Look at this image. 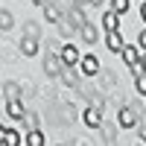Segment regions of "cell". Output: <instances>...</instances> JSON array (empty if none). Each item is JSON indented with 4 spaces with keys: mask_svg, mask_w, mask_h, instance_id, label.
Here are the masks:
<instances>
[{
    "mask_svg": "<svg viewBox=\"0 0 146 146\" xmlns=\"http://www.w3.org/2000/svg\"><path fill=\"white\" fill-rule=\"evenodd\" d=\"M44 70L50 73V76H62V70H64V58L56 56V53H50V56L44 58Z\"/></svg>",
    "mask_w": 146,
    "mask_h": 146,
    "instance_id": "cell-1",
    "label": "cell"
},
{
    "mask_svg": "<svg viewBox=\"0 0 146 146\" xmlns=\"http://www.w3.org/2000/svg\"><path fill=\"white\" fill-rule=\"evenodd\" d=\"M76 64H64V70H62V79L70 85V88H76L79 91V76H76V70H73Z\"/></svg>",
    "mask_w": 146,
    "mask_h": 146,
    "instance_id": "cell-2",
    "label": "cell"
},
{
    "mask_svg": "<svg viewBox=\"0 0 146 146\" xmlns=\"http://www.w3.org/2000/svg\"><path fill=\"white\" fill-rule=\"evenodd\" d=\"M135 123H137L135 108H123V111H120V126H123V129H131Z\"/></svg>",
    "mask_w": 146,
    "mask_h": 146,
    "instance_id": "cell-3",
    "label": "cell"
},
{
    "mask_svg": "<svg viewBox=\"0 0 146 146\" xmlns=\"http://www.w3.org/2000/svg\"><path fill=\"white\" fill-rule=\"evenodd\" d=\"M96 70H100V62H96L94 56H85L82 58V73L85 76H96Z\"/></svg>",
    "mask_w": 146,
    "mask_h": 146,
    "instance_id": "cell-4",
    "label": "cell"
},
{
    "mask_svg": "<svg viewBox=\"0 0 146 146\" xmlns=\"http://www.w3.org/2000/svg\"><path fill=\"white\" fill-rule=\"evenodd\" d=\"M117 15H120V12H114V9H111V12H105L102 27H105L108 32H117V27H120V18H117Z\"/></svg>",
    "mask_w": 146,
    "mask_h": 146,
    "instance_id": "cell-5",
    "label": "cell"
},
{
    "mask_svg": "<svg viewBox=\"0 0 146 146\" xmlns=\"http://www.w3.org/2000/svg\"><path fill=\"white\" fill-rule=\"evenodd\" d=\"M76 29H79V27L73 23V18H70V15H62V21H58V32H62V35H73Z\"/></svg>",
    "mask_w": 146,
    "mask_h": 146,
    "instance_id": "cell-6",
    "label": "cell"
},
{
    "mask_svg": "<svg viewBox=\"0 0 146 146\" xmlns=\"http://www.w3.org/2000/svg\"><path fill=\"white\" fill-rule=\"evenodd\" d=\"M105 44H108V50H111V53H123V38H120V35L117 32H108V38H105Z\"/></svg>",
    "mask_w": 146,
    "mask_h": 146,
    "instance_id": "cell-7",
    "label": "cell"
},
{
    "mask_svg": "<svg viewBox=\"0 0 146 146\" xmlns=\"http://www.w3.org/2000/svg\"><path fill=\"white\" fill-rule=\"evenodd\" d=\"M62 58H64V64H79V50L73 44H67L64 50H62Z\"/></svg>",
    "mask_w": 146,
    "mask_h": 146,
    "instance_id": "cell-8",
    "label": "cell"
},
{
    "mask_svg": "<svg viewBox=\"0 0 146 146\" xmlns=\"http://www.w3.org/2000/svg\"><path fill=\"white\" fill-rule=\"evenodd\" d=\"M21 143H23V146H41L44 137H41V131H38V129H29V135H27V137H21Z\"/></svg>",
    "mask_w": 146,
    "mask_h": 146,
    "instance_id": "cell-9",
    "label": "cell"
},
{
    "mask_svg": "<svg viewBox=\"0 0 146 146\" xmlns=\"http://www.w3.org/2000/svg\"><path fill=\"white\" fill-rule=\"evenodd\" d=\"M79 32H82V41H85V44H96V38H100V32H96L91 23H85Z\"/></svg>",
    "mask_w": 146,
    "mask_h": 146,
    "instance_id": "cell-10",
    "label": "cell"
},
{
    "mask_svg": "<svg viewBox=\"0 0 146 146\" xmlns=\"http://www.w3.org/2000/svg\"><path fill=\"white\" fill-rule=\"evenodd\" d=\"M6 111H9V117H15V120L27 117V114H23V105H21L18 100H9V102H6Z\"/></svg>",
    "mask_w": 146,
    "mask_h": 146,
    "instance_id": "cell-11",
    "label": "cell"
},
{
    "mask_svg": "<svg viewBox=\"0 0 146 146\" xmlns=\"http://www.w3.org/2000/svg\"><path fill=\"white\" fill-rule=\"evenodd\" d=\"M85 123H88L91 129H96L102 123V117H100V108H88V111H85Z\"/></svg>",
    "mask_w": 146,
    "mask_h": 146,
    "instance_id": "cell-12",
    "label": "cell"
},
{
    "mask_svg": "<svg viewBox=\"0 0 146 146\" xmlns=\"http://www.w3.org/2000/svg\"><path fill=\"white\" fill-rule=\"evenodd\" d=\"M21 53H23V56H35V53H38L35 38H23V41H21Z\"/></svg>",
    "mask_w": 146,
    "mask_h": 146,
    "instance_id": "cell-13",
    "label": "cell"
},
{
    "mask_svg": "<svg viewBox=\"0 0 146 146\" xmlns=\"http://www.w3.org/2000/svg\"><path fill=\"white\" fill-rule=\"evenodd\" d=\"M0 143H3V146H15V143H21V137L15 135V131L3 129V131H0Z\"/></svg>",
    "mask_w": 146,
    "mask_h": 146,
    "instance_id": "cell-14",
    "label": "cell"
},
{
    "mask_svg": "<svg viewBox=\"0 0 146 146\" xmlns=\"http://www.w3.org/2000/svg\"><path fill=\"white\" fill-rule=\"evenodd\" d=\"M123 58H126V64H137V62H140L135 47H123Z\"/></svg>",
    "mask_w": 146,
    "mask_h": 146,
    "instance_id": "cell-15",
    "label": "cell"
},
{
    "mask_svg": "<svg viewBox=\"0 0 146 146\" xmlns=\"http://www.w3.org/2000/svg\"><path fill=\"white\" fill-rule=\"evenodd\" d=\"M3 94H6V102H9V100H18V94H21V91H18V85H15V82H6V85H3Z\"/></svg>",
    "mask_w": 146,
    "mask_h": 146,
    "instance_id": "cell-16",
    "label": "cell"
},
{
    "mask_svg": "<svg viewBox=\"0 0 146 146\" xmlns=\"http://www.w3.org/2000/svg\"><path fill=\"white\" fill-rule=\"evenodd\" d=\"M44 18L53 21V23H58V21H62V12H58L56 6H44Z\"/></svg>",
    "mask_w": 146,
    "mask_h": 146,
    "instance_id": "cell-17",
    "label": "cell"
},
{
    "mask_svg": "<svg viewBox=\"0 0 146 146\" xmlns=\"http://www.w3.org/2000/svg\"><path fill=\"white\" fill-rule=\"evenodd\" d=\"M23 35H27V38H35V41H38V38H41L38 23H27V27H23Z\"/></svg>",
    "mask_w": 146,
    "mask_h": 146,
    "instance_id": "cell-18",
    "label": "cell"
},
{
    "mask_svg": "<svg viewBox=\"0 0 146 146\" xmlns=\"http://www.w3.org/2000/svg\"><path fill=\"white\" fill-rule=\"evenodd\" d=\"M70 18H73V23H76L79 29L85 27V23H88V21H85V15H82V6H79V9H73V12H70Z\"/></svg>",
    "mask_w": 146,
    "mask_h": 146,
    "instance_id": "cell-19",
    "label": "cell"
},
{
    "mask_svg": "<svg viewBox=\"0 0 146 146\" xmlns=\"http://www.w3.org/2000/svg\"><path fill=\"white\" fill-rule=\"evenodd\" d=\"M0 29H3V32L12 29V15H9V12H0Z\"/></svg>",
    "mask_w": 146,
    "mask_h": 146,
    "instance_id": "cell-20",
    "label": "cell"
},
{
    "mask_svg": "<svg viewBox=\"0 0 146 146\" xmlns=\"http://www.w3.org/2000/svg\"><path fill=\"white\" fill-rule=\"evenodd\" d=\"M135 88H137V94H143V96H146V73H140V76L135 79Z\"/></svg>",
    "mask_w": 146,
    "mask_h": 146,
    "instance_id": "cell-21",
    "label": "cell"
},
{
    "mask_svg": "<svg viewBox=\"0 0 146 146\" xmlns=\"http://www.w3.org/2000/svg\"><path fill=\"white\" fill-rule=\"evenodd\" d=\"M129 9V0H114V12H126Z\"/></svg>",
    "mask_w": 146,
    "mask_h": 146,
    "instance_id": "cell-22",
    "label": "cell"
},
{
    "mask_svg": "<svg viewBox=\"0 0 146 146\" xmlns=\"http://www.w3.org/2000/svg\"><path fill=\"white\" fill-rule=\"evenodd\" d=\"M27 123H29V129H38V117H35V114H32V117H27Z\"/></svg>",
    "mask_w": 146,
    "mask_h": 146,
    "instance_id": "cell-23",
    "label": "cell"
},
{
    "mask_svg": "<svg viewBox=\"0 0 146 146\" xmlns=\"http://www.w3.org/2000/svg\"><path fill=\"white\" fill-rule=\"evenodd\" d=\"M73 3H76V6H88L91 0H73Z\"/></svg>",
    "mask_w": 146,
    "mask_h": 146,
    "instance_id": "cell-24",
    "label": "cell"
},
{
    "mask_svg": "<svg viewBox=\"0 0 146 146\" xmlns=\"http://www.w3.org/2000/svg\"><path fill=\"white\" fill-rule=\"evenodd\" d=\"M140 44H143V47H146V32H140Z\"/></svg>",
    "mask_w": 146,
    "mask_h": 146,
    "instance_id": "cell-25",
    "label": "cell"
},
{
    "mask_svg": "<svg viewBox=\"0 0 146 146\" xmlns=\"http://www.w3.org/2000/svg\"><path fill=\"white\" fill-rule=\"evenodd\" d=\"M140 15H143V21H146V3H143V6H140Z\"/></svg>",
    "mask_w": 146,
    "mask_h": 146,
    "instance_id": "cell-26",
    "label": "cell"
},
{
    "mask_svg": "<svg viewBox=\"0 0 146 146\" xmlns=\"http://www.w3.org/2000/svg\"><path fill=\"white\" fill-rule=\"evenodd\" d=\"M32 3H38V6H47V0H32Z\"/></svg>",
    "mask_w": 146,
    "mask_h": 146,
    "instance_id": "cell-27",
    "label": "cell"
},
{
    "mask_svg": "<svg viewBox=\"0 0 146 146\" xmlns=\"http://www.w3.org/2000/svg\"><path fill=\"white\" fill-rule=\"evenodd\" d=\"M91 3H94V6H100V3H102V0H91Z\"/></svg>",
    "mask_w": 146,
    "mask_h": 146,
    "instance_id": "cell-28",
    "label": "cell"
},
{
    "mask_svg": "<svg viewBox=\"0 0 146 146\" xmlns=\"http://www.w3.org/2000/svg\"><path fill=\"white\" fill-rule=\"evenodd\" d=\"M143 143H146V129H143Z\"/></svg>",
    "mask_w": 146,
    "mask_h": 146,
    "instance_id": "cell-29",
    "label": "cell"
},
{
    "mask_svg": "<svg viewBox=\"0 0 146 146\" xmlns=\"http://www.w3.org/2000/svg\"><path fill=\"white\" fill-rule=\"evenodd\" d=\"M143 70H146V58H143Z\"/></svg>",
    "mask_w": 146,
    "mask_h": 146,
    "instance_id": "cell-30",
    "label": "cell"
}]
</instances>
